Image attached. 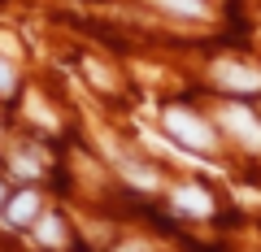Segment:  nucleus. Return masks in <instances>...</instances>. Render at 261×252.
I'll return each mask as SVG.
<instances>
[{"label":"nucleus","instance_id":"f257e3e1","mask_svg":"<svg viewBox=\"0 0 261 252\" xmlns=\"http://www.w3.org/2000/svg\"><path fill=\"white\" fill-rule=\"evenodd\" d=\"M166 131L174 135L178 144H187V148H200V152L214 148V131L187 109H166Z\"/></svg>","mask_w":261,"mask_h":252},{"label":"nucleus","instance_id":"f03ea898","mask_svg":"<svg viewBox=\"0 0 261 252\" xmlns=\"http://www.w3.org/2000/svg\"><path fill=\"white\" fill-rule=\"evenodd\" d=\"M222 122H226V131H231L235 139H244L248 148H261V122L252 118L248 109H240V104H231V109H222Z\"/></svg>","mask_w":261,"mask_h":252},{"label":"nucleus","instance_id":"7ed1b4c3","mask_svg":"<svg viewBox=\"0 0 261 252\" xmlns=\"http://www.w3.org/2000/svg\"><path fill=\"white\" fill-rule=\"evenodd\" d=\"M214 78L222 87H235V92H261V74H257V70H248V66H235V61H218Z\"/></svg>","mask_w":261,"mask_h":252},{"label":"nucleus","instance_id":"20e7f679","mask_svg":"<svg viewBox=\"0 0 261 252\" xmlns=\"http://www.w3.org/2000/svg\"><path fill=\"white\" fill-rule=\"evenodd\" d=\"M35 213H39V196H35V191H18V196L9 200V209H5V222H13V226H27Z\"/></svg>","mask_w":261,"mask_h":252},{"label":"nucleus","instance_id":"39448f33","mask_svg":"<svg viewBox=\"0 0 261 252\" xmlns=\"http://www.w3.org/2000/svg\"><path fill=\"white\" fill-rule=\"evenodd\" d=\"M174 205H178V209H187V213H196V217H205L209 209H214V205H209V196L200 191V187H178Z\"/></svg>","mask_w":261,"mask_h":252},{"label":"nucleus","instance_id":"423d86ee","mask_svg":"<svg viewBox=\"0 0 261 252\" xmlns=\"http://www.w3.org/2000/svg\"><path fill=\"white\" fill-rule=\"evenodd\" d=\"M157 5H166L170 13H187V18H205V0H157Z\"/></svg>","mask_w":261,"mask_h":252},{"label":"nucleus","instance_id":"0eeeda50","mask_svg":"<svg viewBox=\"0 0 261 252\" xmlns=\"http://www.w3.org/2000/svg\"><path fill=\"white\" fill-rule=\"evenodd\" d=\"M13 87H18V74H13L9 61H0V96H9Z\"/></svg>","mask_w":261,"mask_h":252},{"label":"nucleus","instance_id":"6e6552de","mask_svg":"<svg viewBox=\"0 0 261 252\" xmlns=\"http://www.w3.org/2000/svg\"><path fill=\"white\" fill-rule=\"evenodd\" d=\"M39 239H48V243H61V226H57L53 217H44V222H39Z\"/></svg>","mask_w":261,"mask_h":252},{"label":"nucleus","instance_id":"1a4fd4ad","mask_svg":"<svg viewBox=\"0 0 261 252\" xmlns=\"http://www.w3.org/2000/svg\"><path fill=\"white\" fill-rule=\"evenodd\" d=\"M0 200H5V187H0Z\"/></svg>","mask_w":261,"mask_h":252}]
</instances>
